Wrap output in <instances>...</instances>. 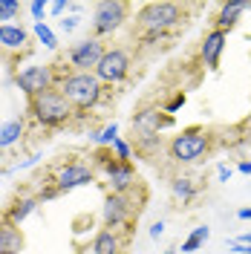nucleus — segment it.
<instances>
[{"mask_svg": "<svg viewBox=\"0 0 251 254\" xmlns=\"http://www.w3.org/2000/svg\"><path fill=\"white\" fill-rule=\"evenodd\" d=\"M237 217H240V220H251V205L240 208V211H237Z\"/></svg>", "mask_w": 251, "mask_h": 254, "instance_id": "obj_37", "label": "nucleus"}, {"mask_svg": "<svg viewBox=\"0 0 251 254\" xmlns=\"http://www.w3.org/2000/svg\"><path fill=\"white\" fill-rule=\"evenodd\" d=\"M231 176H234V168H231V165H220V168H217V179H220V182H228Z\"/></svg>", "mask_w": 251, "mask_h": 254, "instance_id": "obj_34", "label": "nucleus"}, {"mask_svg": "<svg viewBox=\"0 0 251 254\" xmlns=\"http://www.w3.org/2000/svg\"><path fill=\"white\" fill-rule=\"evenodd\" d=\"M17 15H20L17 0H0V23H15Z\"/></svg>", "mask_w": 251, "mask_h": 254, "instance_id": "obj_28", "label": "nucleus"}, {"mask_svg": "<svg viewBox=\"0 0 251 254\" xmlns=\"http://www.w3.org/2000/svg\"><path fill=\"white\" fill-rule=\"evenodd\" d=\"M225 47H228V32H220V29L205 32L202 41H199V61H202V66H208V69H220Z\"/></svg>", "mask_w": 251, "mask_h": 254, "instance_id": "obj_12", "label": "nucleus"}, {"mask_svg": "<svg viewBox=\"0 0 251 254\" xmlns=\"http://www.w3.org/2000/svg\"><path fill=\"white\" fill-rule=\"evenodd\" d=\"M116 162H119V159L113 156V150H110V147H95L93 162H90V165H93V171H95V174H98V171H101V174H107V171H110V168L116 165Z\"/></svg>", "mask_w": 251, "mask_h": 254, "instance_id": "obj_24", "label": "nucleus"}, {"mask_svg": "<svg viewBox=\"0 0 251 254\" xmlns=\"http://www.w3.org/2000/svg\"><path fill=\"white\" fill-rule=\"evenodd\" d=\"M32 35L38 38V44H44V49H58V35L52 32L47 20L44 23H32Z\"/></svg>", "mask_w": 251, "mask_h": 254, "instance_id": "obj_23", "label": "nucleus"}, {"mask_svg": "<svg viewBox=\"0 0 251 254\" xmlns=\"http://www.w3.org/2000/svg\"><path fill=\"white\" fill-rule=\"evenodd\" d=\"M32 44V32L20 23H0V49L3 52H26Z\"/></svg>", "mask_w": 251, "mask_h": 254, "instance_id": "obj_15", "label": "nucleus"}, {"mask_svg": "<svg viewBox=\"0 0 251 254\" xmlns=\"http://www.w3.org/2000/svg\"><path fill=\"white\" fill-rule=\"evenodd\" d=\"M52 182L61 193H69V190H78L84 185H93L95 182V171L90 162H81V159H69V162H61L52 168Z\"/></svg>", "mask_w": 251, "mask_h": 254, "instance_id": "obj_8", "label": "nucleus"}, {"mask_svg": "<svg viewBox=\"0 0 251 254\" xmlns=\"http://www.w3.org/2000/svg\"><path fill=\"white\" fill-rule=\"evenodd\" d=\"M171 196L179 205H190L199 196V182L193 176H173L171 179Z\"/></svg>", "mask_w": 251, "mask_h": 254, "instance_id": "obj_20", "label": "nucleus"}, {"mask_svg": "<svg viewBox=\"0 0 251 254\" xmlns=\"http://www.w3.org/2000/svg\"><path fill=\"white\" fill-rule=\"evenodd\" d=\"M47 12H49V3H47V0H32V3H29V15L35 17V23H44Z\"/></svg>", "mask_w": 251, "mask_h": 254, "instance_id": "obj_30", "label": "nucleus"}, {"mask_svg": "<svg viewBox=\"0 0 251 254\" xmlns=\"http://www.w3.org/2000/svg\"><path fill=\"white\" fill-rule=\"evenodd\" d=\"M246 9H251V0H231V3H222L220 9H217V15H214V29L231 32L237 23H240V17H243Z\"/></svg>", "mask_w": 251, "mask_h": 254, "instance_id": "obj_16", "label": "nucleus"}, {"mask_svg": "<svg viewBox=\"0 0 251 254\" xmlns=\"http://www.w3.org/2000/svg\"><path fill=\"white\" fill-rule=\"evenodd\" d=\"M23 249H26V237L20 225L0 220V254H23Z\"/></svg>", "mask_w": 251, "mask_h": 254, "instance_id": "obj_18", "label": "nucleus"}, {"mask_svg": "<svg viewBox=\"0 0 251 254\" xmlns=\"http://www.w3.org/2000/svg\"><path fill=\"white\" fill-rule=\"evenodd\" d=\"M23 136H26V116H15V119L0 122V153L17 147L23 142Z\"/></svg>", "mask_w": 251, "mask_h": 254, "instance_id": "obj_17", "label": "nucleus"}, {"mask_svg": "<svg viewBox=\"0 0 251 254\" xmlns=\"http://www.w3.org/2000/svg\"><path fill=\"white\" fill-rule=\"evenodd\" d=\"M81 26V17L78 15H66V17H61V32L63 35H72V32Z\"/></svg>", "mask_w": 251, "mask_h": 254, "instance_id": "obj_31", "label": "nucleus"}, {"mask_svg": "<svg viewBox=\"0 0 251 254\" xmlns=\"http://www.w3.org/2000/svg\"><path fill=\"white\" fill-rule=\"evenodd\" d=\"M35 196H38V202L44 205V202H52V199H58L61 196V190L55 188V182H52V174L47 179H38V190H35Z\"/></svg>", "mask_w": 251, "mask_h": 254, "instance_id": "obj_25", "label": "nucleus"}, {"mask_svg": "<svg viewBox=\"0 0 251 254\" xmlns=\"http://www.w3.org/2000/svg\"><path fill=\"white\" fill-rule=\"evenodd\" d=\"M75 116L78 113L72 110V104L58 93V87L29 98V107H26V119L32 125H38L41 130H61V127L72 125Z\"/></svg>", "mask_w": 251, "mask_h": 254, "instance_id": "obj_3", "label": "nucleus"}, {"mask_svg": "<svg viewBox=\"0 0 251 254\" xmlns=\"http://www.w3.org/2000/svg\"><path fill=\"white\" fill-rule=\"evenodd\" d=\"M162 234H165V222H162V220H156L153 225H150V237H153V240H159Z\"/></svg>", "mask_w": 251, "mask_h": 254, "instance_id": "obj_35", "label": "nucleus"}, {"mask_svg": "<svg viewBox=\"0 0 251 254\" xmlns=\"http://www.w3.org/2000/svg\"><path fill=\"white\" fill-rule=\"evenodd\" d=\"M104 179H107V193H130L139 185L133 162H116L110 171L104 174Z\"/></svg>", "mask_w": 251, "mask_h": 254, "instance_id": "obj_13", "label": "nucleus"}, {"mask_svg": "<svg viewBox=\"0 0 251 254\" xmlns=\"http://www.w3.org/2000/svg\"><path fill=\"white\" fill-rule=\"evenodd\" d=\"M133 72V55L125 47H107L104 58L95 66V78L104 87H122Z\"/></svg>", "mask_w": 251, "mask_h": 254, "instance_id": "obj_7", "label": "nucleus"}, {"mask_svg": "<svg viewBox=\"0 0 251 254\" xmlns=\"http://www.w3.org/2000/svg\"><path fill=\"white\" fill-rule=\"evenodd\" d=\"M237 171H240V174H246V176H251V156L240 159V162H237Z\"/></svg>", "mask_w": 251, "mask_h": 254, "instance_id": "obj_36", "label": "nucleus"}, {"mask_svg": "<svg viewBox=\"0 0 251 254\" xmlns=\"http://www.w3.org/2000/svg\"><path fill=\"white\" fill-rule=\"evenodd\" d=\"M38 153H32V156H26L23 159V162H15V165H12V168H9V174H17V171H26V168H32V165H38Z\"/></svg>", "mask_w": 251, "mask_h": 254, "instance_id": "obj_32", "label": "nucleus"}, {"mask_svg": "<svg viewBox=\"0 0 251 254\" xmlns=\"http://www.w3.org/2000/svg\"><path fill=\"white\" fill-rule=\"evenodd\" d=\"M214 150V133L205 127H185L168 142V156L176 165H196L211 156Z\"/></svg>", "mask_w": 251, "mask_h": 254, "instance_id": "obj_4", "label": "nucleus"}, {"mask_svg": "<svg viewBox=\"0 0 251 254\" xmlns=\"http://www.w3.org/2000/svg\"><path fill=\"white\" fill-rule=\"evenodd\" d=\"M58 93L72 104V110L78 113V116H87L90 110L104 104L107 87L95 78V72H75V69H69L58 81Z\"/></svg>", "mask_w": 251, "mask_h": 254, "instance_id": "obj_1", "label": "nucleus"}, {"mask_svg": "<svg viewBox=\"0 0 251 254\" xmlns=\"http://www.w3.org/2000/svg\"><path fill=\"white\" fill-rule=\"evenodd\" d=\"M136 214V202L130 193H107L101 205V225L110 231H122Z\"/></svg>", "mask_w": 251, "mask_h": 254, "instance_id": "obj_10", "label": "nucleus"}, {"mask_svg": "<svg viewBox=\"0 0 251 254\" xmlns=\"http://www.w3.org/2000/svg\"><path fill=\"white\" fill-rule=\"evenodd\" d=\"M237 243H243V246H251V231H246V234H240V237H237Z\"/></svg>", "mask_w": 251, "mask_h": 254, "instance_id": "obj_38", "label": "nucleus"}, {"mask_svg": "<svg viewBox=\"0 0 251 254\" xmlns=\"http://www.w3.org/2000/svg\"><path fill=\"white\" fill-rule=\"evenodd\" d=\"M173 125H176V119L162 113V107H153V104L133 113V133L136 136H159L162 130H171Z\"/></svg>", "mask_w": 251, "mask_h": 254, "instance_id": "obj_11", "label": "nucleus"}, {"mask_svg": "<svg viewBox=\"0 0 251 254\" xmlns=\"http://www.w3.org/2000/svg\"><path fill=\"white\" fill-rule=\"evenodd\" d=\"M249 254H251V249H249Z\"/></svg>", "mask_w": 251, "mask_h": 254, "instance_id": "obj_40", "label": "nucleus"}, {"mask_svg": "<svg viewBox=\"0 0 251 254\" xmlns=\"http://www.w3.org/2000/svg\"><path fill=\"white\" fill-rule=\"evenodd\" d=\"M116 139H119V122H110V125H104L101 130L90 133V142H93L95 147H113Z\"/></svg>", "mask_w": 251, "mask_h": 254, "instance_id": "obj_22", "label": "nucleus"}, {"mask_svg": "<svg viewBox=\"0 0 251 254\" xmlns=\"http://www.w3.org/2000/svg\"><path fill=\"white\" fill-rule=\"evenodd\" d=\"M38 208H41V202H38V196H35V193H17L15 199L3 208L0 220L12 222V225H23V222L38 211Z\"/></svg>", "mask_w": 251, "mask_h": 254, "instance_id": "obj_14", "label": "nucleus"}, {"mask_svg": "<svg viewBox=\"0 0 251 254\" xmlns=\"http://www.w3.org/2000/svg\"><path fill=\"white\" fill-rule=\"evenodd\" d=\"M104 41H98L93 35H87V38H81L78 44H72V47L66 49V64H69V69H75V72H95V66L98 61L104 58Z\"/></svg>", "mask_w": 251, "mask_h": 254, "instance_id": "obj_9", "label": "nucleus"}, {"mask_svg": "<svg viewBox=\"0 0 251 254\" xmlns=\"http://www.w3.org/2000/svg\"><path fill=\"white\" fill-rule=\"evenodd\" d=\"M113 156L119 159V162H133V153H136V147H133V144L127 142L125 136H119V139H116V142H113Z\"/></svg>", "mask_w": 251, "mask_h": 254, "instance_id": "obj_27", "label": "nucleus"}, {"mask_svg": "<svg viewBox=\"0 0 251 254\" xmlns=\"http://www.w3.org/2000/svg\"><path fill=\"white\" fill-rule=\"evenodd\" d=\"M130 17V3L125 0H98L93 6V20H90V32L93 38H107V35H116L122 29Z\"/></svg>", "mask_w": 251, "mask_h": 254, "instance_id": "obj_5", "label": "nucleus"}, {"mask_svg": "<svg viewBox=\"0 0 251 254\" xmlns=\"http://www.w3.org/2000/svg\"><path fill=\"white\" fill-rule=\"evenodd\" d=\"M165 254H179V249H168V252H165Z\"/></svg>", "mask_w": 251, "mask_h": 254, "instance_id": "obj_39", "label": "nucleus"}, {"mask_svg": "<svg viewBox=\"0 0 251 254\" xmlns=\"http://www.w3.org/2000/svg\"><path fill=\"white\" fill-rule=\"evenodd\" d=\"M93 254H125V240L119 231H110V228H101L93 237V246H90Z\"/></svg>", "mask_w": 251, "mask_h": 254, "instance_id": "obj_19", "label": "nucleus"}, {"mask_svg": "<svg viewBox=\"0 0 251 254\" xmlns=\"http://www.w3.org/2000/svg\"><path fill=\"white\" fill-rule=\"evenodd\" d=\"M185 101H188V95L182 93V90H176V93L162 104V113H168V116H173V113H179L182 107H185Z\"/></svg>", "mask_w": 251, "mask_h": 254, "instance_id": "obj_29", "label": "nucleus"}, {"mask_svg": "<svg viewBox=\"0 0 251 254\" xmlns=\"http://www.w3.org/2000/svg\"><path fill=\"white\" fill-rule=\"evenodd\" d=\"M15 84L26 98H35L58 87V69L55 64H26L15 72Z\"/></svg>", "mask_w": 251, "mask_h": 254, "instance_id": "obj_6", "label": "nucleus"}, {"mask_svg": "<svg viewBox=\"0 0 251 254\" xmlns=\"http://www.w3.org/2000/svg\"><path fill=\"white\" fill-rule=\"evenodd\" d=\"M66 9H69V3H66V0H55V3H49V15H63V12H66Z\"/></svg>", "mask_w": 251, "mask_h": 254, "instance_id": "obj_33", "label": "nucleus"}, {"mask_svg": "<svg viewBox=\"0 0 251 254\" xmlns=\"http://www.w3.org/2000/svg\"><path fill=\"white\" fill-rule=\"evenodd\" d=\"M185 20H188V12L182 3L153 0L136 12V29H139V35H168L171 38L173 29H179Z\"/></svg>", "mask_w": 251, "mask_h": 254, "instance_id": "obj_2", "label": "nucleus"}, {"mask_svg": "<svg viewBox=\"0 0 251 254\" xmlns=\"http://www.w3.org/2000/svg\"><path fill=\"white\" fill-rule=\"evenodd\" d=\"M208 237H211V228H208V225H196V228L190 231L188 237L182 240V254H193V252H199L205 243H208Z\"/></svg>", "mask_w": 251, "mask_h": 254, "instance_id": "obj_21", "label": "nucleus"}, {"mask_svg": "<svg viewBox=\"0 0 251 254\" xmlns=\"http://www.w3.org/2000/svg\"><path fill=\"white\" fill-rule=\"evenodd\" d=\"M162 147V133L159 136H136V153L141 156H153Z\"/></svg>", "mask_w": 251, "mask_h": 254, "instance_id": "obj_26", "label": "nucleus"}]
</instances>
